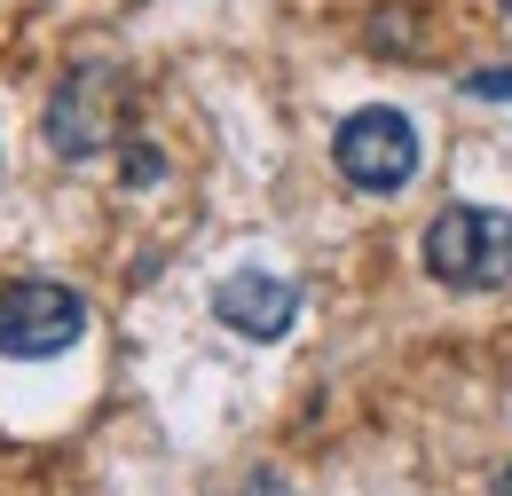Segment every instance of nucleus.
<instances>
[{
  "mask_svg": "<svg viewBox=\"0 0 512 496\" xmlns=\"http://www.w3.org/2000/svg\"><path fill=\"white\" fill-rule=\"evenodd\" d=\"M79 331H87V300L71 284H56V276L0 284V355L8 363H48V355L79 347Z\"/></svg>",
  "mask_w": 512,
  "mask_h": 496,
  "instance_id": "nucleus-3",
  "label": "nucleus"
},
{
  "mask_svg": "<svg viewBox=\"0 0 512 496\" xmlns=\"http://www.w3.org/2000/svg\"><path fill=\"white\" fill-rule=\"evenodd\" d=\"M497 496H512V465H505V481H497Z\"/></svg>",
  "mask_w": 512,
  "mask_h": 496,
  "instance_id": "nucleus-8",
  "label": "nucleus"
},
{
  "mask_svg": "<svg viewBox=\"0 0 512 496\" xmlns=\"http://www.w3.org/2000/svg\"><path fill=\"white\" fill-rule=\"evenodd\" d=\"M465 95H489V103H512V63H497V71H473V79H465Z\"/></svg>",
  "mask_w": 512,
  "mask_h": 496,
  "instance_id": "nucleus-6",
  "label": "nucleus"
},
{
  "mask_svg": "<svg viewBox=\"0 0 512 496\" xmlns=\"http://www.w3.org/2000/svg\"><path fill=\"white\" fill-rule=\"evenodd\" d=\"M245 496H300L292 481H276V473H260V481H245Z\"/></svg>",
  "mask_w": 512,
  "mask_h": 496,
  "instance_id": "nucleus-7",
  "label": "nucleus"
},
{
  "mask_svg": "<svg viewBox=\"0 0 512 496\" xmlns=\"http://www.w3.org/2000/svg\"><path fill=\"white\" fill-rule=\"evenodd\" d=\"M331 166H339L355 189H371V197H394V189L426 166L418 119H410V111H394V103H371V111L339 119V134H331Z\"/></svg>",
  "mask_w": 512,
  "mask_h": 496,
  "instance_id": "nucleus-2",
  "label": "nucleus"
},
{
  "mask_svg": "<svg viewBox=\"0 0 512 496\" xmlns=\"http://www.w3.org/2000/svg\"><path fill=\"white\" fill-rule=\"evenodd\" d=\"M111 111H119L111 71H71L64 87H56V103H48V142H56V158H95V150H111Z\"/></svg>",
  "mask_w": 512,
  "mask_h": 496,
  "instance_id": "nucleus-5",
  "label": "nucleus"
},
{
  "mask_svg": "<svg viewBox=\"0 0 512 496\" xmlns=\"http://www.w3.org/2000/svg\"><path fill=\"white\" fill-rule=\"evenodd\" d=\"M213 315L237 331V339H284L292 323H300V284L292 276H276V268H229L221 284H213Z\"/></svg>",
  "mask_w": 512,
  "mask_h": 496,
  "instance_id": "nucleus-4",
  "label": "nucleus"
},
{
  "mask_svg": "<svg viewBox=\"0 0 512 496\" xmlns=\"http://www.w3.org/2000/svg\"><path fill=\"white\" fill-rule=\"evenodd\" d=\"M426 268L449 292L512 284V213H497V205H442L434 229H426Z\"/></svg>",
  "mask_w": 512,
  "mask_h": 496,
  "instance_id": "nucleus-1",
  "label": "nucleus"
}]
</instances>
